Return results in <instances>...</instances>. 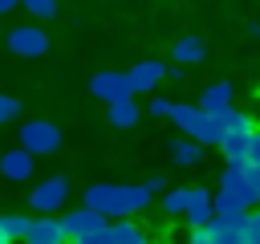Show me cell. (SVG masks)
I'll return each mask as SVG.
<instances>
[{"label":"cell","instance_id":"13","mask_svg":"<svg viewBox=\"0 0 260 244\" xmlns=\"http://www.w3.org/2000/svg\"><path fill=\"white\" fill-rule=\"evenodd\" d=\"M219 187H228V191H236L248 207L252 203H260V195L252 191V183H248V171H244V163H223V175H219Z\"/></svg>","mask_w":260,"mask_h":244},{"label":"cell","instance_id":"11","mask_svg":"<svg viewBox=\"0 0 260 244\" xmlns=\"http://www.w3.org/2000/svg\"><path fill=\"white\" fill-rule=\"evenodd\" d=\"M24 240H32V244H61V240H65V224H61V216L41 211V216L28 224V236H24Z\"/></svg>","mask_w":260,"mask_h":244},{"label":"cell","instance_id":"4","mask_svg":"<svg viewBox=\"0 0 260 244\" xmlns=\"http://www.w3.org/2000/svg\"><path fill=\"white\" fill-rule=\"evenodd\" d=\"M167 118H171V122H175L183 134H191L195 142H203V146H207V142H215L211 114H207L199 102H195V106H191V102H171V114H167Z\"/></svg>","mask_w":260,"mask_h":244},{"label":"cell","instance_id":"3","mask_svg":"<svg viewBox=\"0 0 260 244\" xmlns=\"http://www.w3.org/2000/svg\"><path fill=\"white\" fill-rule=\"evenodd\" d=\"M110 216H102V211H93L89 203H81L77 211H65V240H73V244H106V224Z\"/></svg>","mask_w":260,"mask_h":244},{"label":"cell","instance_id":"5","mask_svg":"<svg viewBox=\"0 0 260 244\" xmlns=\"http://www.w3.org/2000/svg\"><path fill=\"white\" fill-rule=\"evenodd\" d=\"M20 146L32 150V155H57V146H61V130H57V122H45V118L24 122V126H20Z\"/></svg>","mask_w":260,"mask_h":244},{"label":"cell","instance_id":"18","mask_svg":"<svg viewBox=\"0 0 260 244\" xmlns=\"http://www.w3.org/2000/svg\"><path fill=\"white\" fill-rule=\"evenodd\" d=\"M199 106H203L207 114H215V110H228V106H232V85H228V81H211V85L199 94Z\"/></svg>","mask_w":260,"mask_h":244},{"label":"cell","instance_id":"1","mask_svg":"<svg viewBox=\"0 0 260 244\" xmlns=\"http://www.w3.org/2000/svg\"><path fill=\"white\" fill-rule=\"evenodd\" d=\"M85 203H89L93 211L118 220V216H138V211H146L150 191H146V183H89V187H85Z\"/></svg>","mask_w":260,"mask_h":244},{"label":"cell","instance_id":"12","mask_svg":"<svg viewBox=\"0 0 260 244\" xmlns=\"http://www.w3.org/2000/svg\"><path fill=\"white\" fill-rule=\"evenodd\" d=\"M32 159H37V155L24 150V146H20V150H4V155H0V175L12 179V183H24V179H32Z\"/></svg>","mask_w":260,"mask_h":244},{"label":"cell","instance_id":"10","mask_svg":"<svg viewBox=\"0 0 260 244\" xmlns=\"http://www.w3.org/2000/svg\"><path fill=\"white\" fill-rule=\"evenodd\" d=\"M162 77H167V65H162V61H138V65H130V85H134V94H154V89L162 85Z\"/></svg>","mask_w":260,"mask_h":244},{"label":"cell","instance_id":"25","mask_svg":"<svg viewBox=\"0 0 260 244\" xmlns=\"http://www.w3.org/2000/svg\"><path fill=\"white\" fill-rule=\"evenodd\" d=\"M16 114H20V102H16L12 94H0V126H4V122H12Z\"/></svg>","mask_w":260,"mask_h":244},{"label":"cell","instance_id":"6","mask_svg":"<svg viewBox=\"0 0 260 244\" xmlns=\"http://www.w3.org/2000/svg\"><path fill=\"white\" fill-rule=\"evenodd\" d=\"M69 203V179L65 175H49L28 191V207L32 211H61Z\"/></svg>","mask_w":260,"mask_h":244},{"label":"cell","instance_id":"7","mask_svg":"<svg viewBox=\"0 0 260 244\" xmlns=\"http://www.w3.org/2000/svg\"><path fill=\"white\" fill-rule=\"evenodd\" d=\"M8 53H16V57H41V53H49V33L37 28V24H16L8 33Z\"/></svg>","mask_w":260,"mask_h":244},{"label":"cell","instance_id":"20","mask_svg":"<svg viewBox=\"0 0 260 244\" xmlns=\"http://www.w3.org/2000/svg\"><path fill=\"white\" fill-rule=\"evenodd\" d=\"M211 203H215V211H248V203L228 187H219V195H211Z\"/></svg>","mask_w":260,"mask_h":244},{"label":"cell","instance_id":"8","mask_svg":"<svg viewBox=\"0 0 260 244\" xmlns=\"http://www.w3.org/2000/svg\"><path fill=\"white\" fill-rule=\"evenodd\" d=\"M89 94H93V98H102V102L110 106V102H118V98H130V94H134V85H130V73L102 69V73H93V77H89Z\"/></svg>","mask_w":260,"mask_h":244},{"label":"cell","instance_id":"14","mask_svg":"<svg viewBox=\"0 0 260 244\" xmlns=\"http://www.w3.org/2000/svg\"><path fill=\"white\" fill-rule=\"evenodd\" d=\"M211 216H215L211 191H203V187H187V207H183V220L195 228V224H207Z\"/></svg>","mask_w":260,"mask_h":244},{"label":"cell","instance_id":"9","mask_svg":"<svg viewBox=\"0 0 260 244\" xmlns=\"http://www.w3.org/2000/svg\"><path fill=\"white\" fill-rule=\"evenodd\" d=\"M244 216L248 211H215L207 220L215 244H244Z\"/></svg>","mask_w":260,"mask_h":244},{"label":"cell","instance_id":"22","mask_svg":"<svg viewBox=\"0 0 260 244\" xmlns=\"http://www.w3.org/2000/svg\"><path fill=\"white\" fill-rule=\"evenodd\" d=\"M20 4H24L37 20H53V16H57V0H20Z\"/></svg>","mask_w":260,"mask_h":244},{"label":"cell","instance_id":"24","mask_svg":"<svg viewBox=\"0 0 260 244\" xmlns=\"http://www.w3.org/2000/svg\"><path fill=\"white\" fill-rule=\"evenodd\" d=\"M244 244H260V211H252V207L244 216Z\"/></svg>","mask_w":260,"mask_h":244},{"label":"cell","instance_id":"33","mask_svg":"<svg viewBox=\"0 0 260 244\" xmlns=\"http://www.w3.org/2000/svg\"><path fill=\"white\" fill-rule=\"evenodd\" d=\"M256 37H260V28H256Z\"/></svg>","mask_w":260,"mask_h":244},{"label":"cell","instance_id":"23","mask_svg":"<svg viewBox=\"0 0 260 244\" xmlns=\"http://www.w3.org/2000/svg\"><path fill=\"white\" fill-rule=\"evenodd\" d=\"M28 224H32L28 216H4V228H8L12 240H24V236H28Z\"/></svg>","mask_w":260,"mask_h":244},{"label":"cell","instance_id":"17","mask_svg":"<svg viewBox=\"0 0 260 244\" xmlns=\"http://www.w3.org/2000/svg\"><path fill=\"white\" fill-rule=\"evenodd\" d=\"M171 53H175V65H199V61L207 57V49H203L199 37H179Z\"/></svg>","mask_w":260,"mask_h":244},{"label":"cell","instance_id":"16","mask_svg":"<svg viewBox=\"0 0 260 244\" xmlns=\"http://www.w3.org/2000/svg\"><path fill=\"white\" fill-rule=\"evenodd\" d=\"M167 150H171V163H179V167H195V163L203 159V142H195L191 134H187V138H175Z\"/></svg>","mask_w":260,"mask_h":244},{"label":"cell","instance_id":"31","mask_svg":"<svg viewBox=\"0 0 260 244\" xmlns=\"http://www.w3.org/2000/svg\"><path fill=\"white\" fill-rule=\"evenodd\" d=\"M12 236H8V228H4V216H0V244H8Z\"/></svg>","mask_w":260,"mask_h":244},{"label":"cell","instance_id":"32","mask_svg":"<svg viewBox=\"0 0 260 244\" xmlns=\"http://www.w3.org/2000/svg\"><path fill=\"white\" fill-rule=\"evenodd\" d=\"M16 4H20V0H0V16H4L8 8H16Z\"/></svg>","mask_w":260,"mask_h":244},{"label":"cell","instance_id":"21","mask_svg":"<svg viewBox=\"0 0 260 244\" xmlns=\"http://www.w3.org/2000/svg\"><path fill=\"white\" fill-rule=\"evenodd\" d=\"M183 207H187V187H175V191L162 195V211L167 216H183Z\"/></svg>","mask_w":260,"mask_h":244},{"label":"cell","instance_id":"2","mask_svg":"<svg viewBox=\"0 0 260 244\" xmlns=\"http://www.w3.org/2000/svg\"><path fill=\"white\" fill-rule=\"evenodd\" d=\"M211 126H215V146L223 150L228 163H248V138H252V118L236 106L228 110H215L211 114Z\"/></svg>","mask_w":260,"mask_h":244},{"label":"cell","instance_id":"19","mask_svg":"<svg viewBox=\"0 0 260 244\" xmlns=\"http://www.w3.org/2000/svg\"><path fill=\"white\" fill-rule=\"evenodd\" d=\"M138 118H142V114H138V106H134V94H130V98H118V102H110V122H114L118 130H130Z\"/></svg>","mask_w":260,"mask_h":244},{"label":"cell","instance_id":"15","mask_svg":"<svg viewBox=\"0 0 260 244\" xmlns=\"http://www.w3.org/2000/svg\"><path fill=\"white\" fill-rule=\"evenodd\" d=\"M146 240V232L130 220V216H118L110 228H106V244H142Z\"/></svg>","mask_w":260,"mask_h":244},{"label":"cell","instance_id":"28","mask_svg":"<svg viewBox=\"0 0 260 244\" xmlns=\"http://www.w3.org/2000/svg\"><path fill=\"white\" fill-rule=\"evenodd\" d=\"M244 171H248V183H252V191L260 195V163H244Z\"/></svg>","mask_w":260,"mask_h":244},{"label":"cell","instance_id":"30","mask_svg":"<svg viewBox=\"0 0 260 244\" xmlns=\"http://www.w3.org/2000/svg\"><path fill=\"white\" fill-rule=\"evenodd\" d=\"M162 183H167V179H158V175H150V179H146V191H150V195H158V191H162Z\"/></svg>","mask_w":260,"mask_h":244},{"label":"cell","instance_id":"27","mask_svg":"<svg viewBox=\"0 0 260 244\" xmlns=\"http://www.w3.org/2000/svg\"><path fill=\"white\" fill-rule=\"evenodd\" d=\"M248 163H260V126H256L252 138H248Z\"/></svg>","mask_w":260,"mask_h":244},{"label":"cell","instance_id":"29","mask_svg":"<svg viewBox=\"0 0 260 244\" xmlns=\"http://www.w3.org/2000/svg\"><path fill=\"white\" fill-rule=\"evenodd\" d=\"M150 114L167 118V114H171V102H167V98H150Z\"/></svg>","mask_w":260,"mask_h":244},{"label":"cell","instance_id":"26","mask_svg":"<svg viewBox=\"0 0 260 244\" xmlns=\"http://www.w3.org/2000/svg\"><path fill=\"white\" fill-rule=\"evenodd\" d=\"M187 240H191V244H215V240H211V228H207V224H195Z\"/></svg>","mask_w":260,"mask_h":244}]
</instances>
